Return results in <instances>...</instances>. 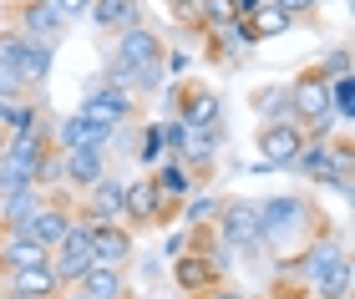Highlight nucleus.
Listing matches in <instances>:
<instances>
[{
    "instance_id": "obj_1",
    "label": "nucleus",
    "mask_w": 355,
    "mask_h": 299,
    "mask_svg": "<svg viewBox=\"0 0 355 299\" xmlns=\"http://www.w3.org/2000/svg\"><path fill=\"white\" fill-rule=\"evenodd\" d=\"M325 224H330V218L320 213V203H315L310 193H274V198H259L264 254H274V259L300 254V248L310 244Z\"/></svg>"
},
{
    "instance_id": "obj_2",
    "label": "nucleus",
    "mask_w": 355,
    "mask_h": 299,
    "mask_svg": "<svg viewBox=\"0 0 355 299\" xmlns=\"http://www.w3.org/2000/svg\"><path fill=\"white\" fill-rule=\"evenodd\" d=\"M214 228L229 239L234 259L244 264H264V233H259V198H218V213H214Z\"/></svg>"
},
{
    "instance_id": "obj_3",
    "label": "nucleus",
    "mask_w": 355,
    "mask_h": 299,
    "mask_svg": "<svg viewBox=\"0 0 355 299\" xmlns=\"http://www.w3.org/2000/svg\"><path fill=\"white\" fill-rule=\"evenodd\" d=\"M178 208H183V198H168L163 188H157L148 172L142 178L127 183V198H122V224L132 233H148V228H168L178 224Z\"/></svg>"
},
{
    "instance_id": "obj_4",
    "label": "nucleus",
    "mask_w": 355,
    "mask_h": 299,
    "mask_svg": "<svg viewBox=\"0 0 355 299\" xmlns=\"http://www.w3.org/2000/svg\"><path fill=\"white\" fill-rule=\"evenodd\" d=\"M289 97H295V122L304 127V137L340 132V122L330 112V82L320 76V66H304L295 82H289Z\"/></svg>"
},
{
    "instance_id": "obj_5",
    "label": "nucleus",
    "mask_w": 355,
    "mask_h": 299,
    "mask_svg": "<svg viewBox=\"0 0 355 299\" xmlns=\"http://www.w3.org/2000/svg\"><path fill=\"white\" fill-rule=\"evenodd\" d=\"M163 91H168V117L188 122V127H223V97L208 82L178 76V82H168Z\"/></svg>"
},
{
    "instance_id": "obj_6",
    "label": "nucleus",
    "mask_w": 355,
    "mask_h": 299,
    "mask_svg": "<svg viewBox=\"0 0 355 299\" xmlns=\"http://www.w3.org/2000/svg\"><path fill=\"white\" fill-rule=\"evenodd\" d=\"M198 46H203V61L208 66H218V71H244L249 66V56H254V30L244 15H234L229 26H214V30H198Z\"/></svg>"
},
{
    "instance_id": "obj_7",
    "label": "nucleus",
    "mask_w": 355,
    "mask_h": 299,
    "mask_svg": "<svg viewBox=\"0 0 355 299\" xmlns=\"http://www.w3.org/2000/svg\"><path fill=\"white\" fill-rule=\"evenodd\" d=\"M76 112L87 122H96V127H127V122H142V97H132V91H122V87H107L102 76H96L87 87V97L76 102Z\"/></svg>"
},
{
    "instance_id": "obj_8",
    "label": "nucleus",
    "mask_w": 355,
    "mask_h": 299,
    "mask_svg": "<svg viewBox=\"0 0 355 299\" xmlns=\"http://www.w3.org/2000/svg\"><path fill=\"white\" fill-rule=\"evenodd\" d=\"M46 264H51V274L61 279V289L76 284V279H82L92 264H96V259H92V218H71V228L51 244Z\"/></svg>"
},
{
    "instance_id": "obj_9",
    "label": "nucleus",
    "mask_w": 355,
    "mask_h": 299,
    "mask_svg": "<svg viewBox=\"0 0 355 299\" xmlns=\"http://www.w3.org/2000/svg\"><path fill=\"white\" fill-rule=\"evenodd\" d=\"M6 21L15 30H26V36H36L46 46H61L67 41V21H61V10H56V0H10V10H6Z\"/></svg>"
},
{
    "instance_id": "obj_10",
    "label": "nucleus",
    "mask_w": 355,
    "mask_h": 299,
    "mask_svg": "<svg viewBox=\"0 0 355 299\" xmlns=\"http://www.w3.org/2000/svg\"><path fill=\"white\" fill-rule=\"evenodd\" d=\"M254 147H259V157L274 172H289L295 157H300V147H304V127H300V122H259Z\"/></svg>"
},
{
    "instance_id": "obj_11",
    "label": "nucleus",
    "mask_w": 355,
    "mask_h": 299,
    "mask_svg": "<svg viewBox=\"0 0 355 299\" xmlns=\"http://www.w3.org/2000/svg\"><path fill=\"white\" fill-rule=\"evenodd\" d=\"M289 172H300L304 183H320V188H330V193H340V198H350V188H355V178H340V172H335V157L325 147V137H304V147H300Z\"/></svg>"
},
{
    "instance_id": "obj_12",
    "label": "nucleus",
    "mask_w": 355,
    "mask_h": 299,
    "mask_svg": "<svg viewBox=\"0 0 355 299\" xmlns=\"http://www.w3.org/2000/svg\"><path fill=\"white\" fill-rule=\"evenodd\" d=\"M122 198H127V178L117 172H102L92 188L76 193V218H92V224H112V218H122Z\"/></svg>"
},
{
    "instance_id": "obj_13",
    "label": "nucleus",
    "mask_w": 355,
    "mask_h": 299,
    "mask_svg": "<svg viewBox=\"0 0 355 299\" xmlns=\"http://www.w3.org/2000/svg\"><path fill=\"white\" fill-rule=\"evenodd\" d=\"M92 259L127 269V264L137 259V233L127 228L122 218H112V224H92Z\"/></svg>"
},
{
    "instance_id": "obj_14",
    "label": "nucleus",
    "mask_w": 355,
    "mask_h": 299,
    "mask_svg": "<svg viewBox=\"0 0 355 299\" xmlns=\"http://www.w3.org/2000/svg\"><path fill=\"white\" fill-rule=\"evenodd\" d=\"M107 167H112L107 147H71V152H61V188L82 193V188H92Z\"/></svg>"
},
{
    "instance_id": "obj_15",
    "label": "nucleus",
    "mask_w": 355,
    "mask_h": 299,
    "mask_svg": "<svg viewBox=\"0 0 355 299\" xmlns=\"http://www.w3.org/2000/svg\"><path fill=\"white\" fill-rule=\"evenodd\" d=\"M87 21L96 36H117V30L127 26H137V21H148V0H92V10H87Z\"/></svg>"
},
{
    "instance_id": "obj_16",
    "label": "nucleus",
    "mask_w": 355,
    "mask_h": 299,
    "mask_svg": "<svg viewBox=\"0 0 355 299\" xmlns=\"http://www.w3.org/2000/svg\"><path fill=\"white\" fill-rule=\"evenodd\" d=\"M107 137H112V127H96V122H87L82 112L56 117V127H51V143L61 152H71V147H107Z\"/></svg>"
},
{
    "instance_id": "obj_17",
    "label": "nucleus",
    "mask_w": 355,
    "mask_h": 299,
    "mask_svg": "<svg viewBox=\"0 0 355 299\" xmlns=\"http://www.w3.org/2000/svg\"><path fill=\"white\" fill-rule=\"evenodd\" d=\"M249 112L259 122H295V97H289V82H269L259 91H249Z\"/></svg>"
},
{
    "instance_id": "obj_18",
    "label": "nucleus",
    "mask_w": 355,
    "mask_h": 299,
    "mask_svg": "<svg viewBox=\"0 0 355 299\" xmlns=\"http://www.w3.org/2000/svg\"><path fill=\"white\" fill-rule=\"evenodd\" d=\"M168 264H173V284L183 289V294H198V289H208V284H218V279H229V274H218L203 254H178V259H168Z\"/></svg>"
},
{
    "instance_id": "obj_19",
    "label": "nucleus",
    "mask_w": 355,
    "mask_h": 299,
    "mask_svg": "<svg viewBox=\"0 0 355 299\" xmlns=\"http://www.w3.org/2000/svg\"><path fill=\"white\" fill-rule=\"evenodd\" d=\"M0 289H15V294H31V299H56L61 279L51 274V264H31V269H15L0 279Z\"/></svg>"
},
{
    "instance_id": "obj_20",
    "label": "nucleus",
    "mask_w": 355,
    "mask_h": 299,
    "mask_svg": "<svg viewBox=\"0 0 355 299\" xmlns=\"http://www.w3.org/2000/svg\"><path fill=\"white\" fill-rule=\"evenodd\" d=\"M76 289H82L87 299H117L132 284H127V269H117V264H92V269L76 279Z\"/></svg>"
},
{
    "instance_id": "obj_21",
    "label": "nucleus",
    "mask_w": 355,
    "mask_h": 299,
    "mask_svg": "<svg viewBox=\"0 0 355 299\" xmlns=\"http://www.w3.org/2000/svg\"><path fill=\"white\" fill-rule=\"evenodd\" d=\"M350 284H355V264H350V254H345V259H335L330 269H320L310 284H304V294H320V299H350Z\"/></svg>"
},
{
    "instance_id": "obj_22",
    "label": "nucleus",
    "mask_w": 355,
    "mask_h": 299,
    "mask_svg": "<svg viewBox=\"0 0 355 299\" xmlns=\"http://www.w3.org/2000/svg\"><path fill=\"white\" fill-rule=\"evenodd\" d=\"M51 66H56V46H46V41H36V36H31V41H26L21 66H15V71L26 76V87H31V91H41L46 82H51Z\"/></svg>"
},
{
    "instance_id": "obj_23",
    "label": "nucleus",
    "mask_w": 355,
    "mask_h": 299,
    "mask_svg": "<svg viewBox=\"0 0 355 299\" xmlns=\"http://www.w3.org/2000/svg\"><path fill=\"white\" fill-rule=\"evenodd\" d=\"M148 178H153L157 188H163V193H168V198H188V193H193V188H198V183H193V172L183 167V157H178V152H168V157H157V163H153V172H148Z\"/></svg>"
},
{
    "instance_id": "obj_24",
    "label": "nucleus",
    "mask_w": 355,
    "mask_h": 299,
    "mask_svg": "<svg viewBox=\"0 0 355 299\" xmlns=\"http://www.w3.org/2000/svg\"><path fill=\"white\" fill-rule=\"evenodd\" d=\"M157 157H168V143H163V122H137L132 163H137V167H153Z\"/></svg>"
},
{
    "instance_id": "obj_25",
    "label": "nucleus",
    "mask_w": 355,
    "mask_h": 299,
    "mask_svg": "<svg viewBox=\"0 0 355 299\" xmlns=\"http://www.w3.org/2000/svg\"><path fill=\"white\" fill-rule=\"evenodd\" d=\"M244 21H249V30H254V41H259V46H264V41H274V36H284V30H289V26H295V15H284V10H274V6H269V0H264V6H259V10H249V15H244Z\"/></svg>"
},
{
    "instance_id": "obj_26",
    "label": "nucleus",
    "mask_w": 355,
    "mask_h": 299,
    "mask_svg": "<svg viewBox=\"0 0 355 299\" xmlns=\"http://www.w3.org/2000/svg\"><path fill=\"white\" fill-rule=\"evenodd\" d=\"M214 213H218V193H208V188H193V193L183 198V208H178L183 228H193V224H214Z\"/></svg>"
},
{
    "instance_id": "obj_27",
    "label": "nucleus",
    "mask_w": 355,
    "mask_h": 299,
    "mask_svg": "<svg viewBox=\"0 0 355 299\" xmlns=\"http://www.w3.org/2000/svg\"><path fill=\"white\" fill-rule=\"evenodd\" d=\"M330 112L340 127L355 122V76H330Z\"/></svg>"
},
{
    "instance_id": "obj_28",
    "label": "nucleus",
    "mask_w": 355,
    "mask_h": 299,
    "mask_svg": "<svg viewBox=\"0 0 355 299\" xmlns=\"http://www.w3.org/2000/svg\"><path fill=\"white\" fill-rule=\"evenodd\" d=\"M198 6H203V0H168V15L178 21L183 41H198Z\"/></svg>"
},
{
    "instance_id": "obj_29",
    "label": "nucleus",
    "mask_w": 355,
    "mask_h": 299,
    "mask_svg": "<svg viewBox=\"0 0 355 299\" xmlns=\"http://www.w3.org/2000/svg\"><path fill=\"white\" fill-rule=\"evenodd\" d=\"M234 15H239V6H234V0H203V6H198V30L229 26Z\"/></svg>"
},
{
    "instance_id": "obj_30",
    "label": "nucleus",
    "mask_w": 355,
    "mask_h": 299,
    "mask_svg": "<svg viewBox=\"0 0 355 299\" xmlns=\"http://www.w3.org/2000/svg\"><path fill=\"white\" fill-rule=\"evenodd\" d=\"M315 66H320V76H325V82H330V76H350V66H355V61H350V46H345V41L330 46V51L320 56Z\"/></svg>"
},
{
    "instance_id": "obj_31",
    "label": "nucleus",
    "mask_w": 355,
    "mask_h": 299,
    "mask_svg": "<svg viewBox=\"0 0 355 299\" xmlns=\"http://www.w3.org/2000/svg\"><path fill=\"white\" fill-rule=\"evenodd\" d=\"M21 97H36V91L26 87V76L10 66V61H0V102H21Z\"/></svg>"
},
{
    "instance_id": "obj_32",
    "label": "nucleus",
    "mask_w": 355,
    "mask_h": 299,
    "mask_svg": "<svg viewBox=\"0 0 355 299\" xmlns=\"http://www.w3.org/2000/svg\"><path fill=\"white\" fill-rule=\"evenodd\" d=\"M188 299H254V289H244V284H234V279H218V284H208V289H198V294H188Z\"/></svg>"
},
{
    "instance_id": "obj_33",
    "label": "nucleus",
    "mask_w": 355,
    "mask_h": 299,
    "mask_svg": "<svg viewBox=\"0 0 355 299\" xmlns=\"http://www.w3.org/2000/svg\"><path fill=\"white\" fill-rule=\"evenodd\" d=\"M56 10H61V21H67V26H76V21H87L92 0H56Z\"/></svg>"
},
{
    "instance_id": "obj_34",
    "label": "nucleus",
    "mask_w": 355,
    "mask_h": 299,
    "mask_svg": "<svg viewBox=\"0 0 355 299\" xmlns=\"http://www.w3.org/2000/svg\"><path fill=\"white\" fill-rule=\"evenodd\" d=\"M183 248H188V228H173L168 239H163V259H178Z\"/></svg>"
},
{
    "instance_id": "obj_35",
    "label": "nucleus",
    "mask_w": 355,
    "mask_h": 299,
    "mask_svg": "<svg viewBox=\"0 0 355 299\" xmlns=\"http://www.w3.org/2000/svg\"><path fill=\"white\" fill-rule=\"evenodd\" d=\"M234 6H239V15H249V10H259L264 0H234Z\"/></svg>"
},
{
    "instance_id": "obj_36",
    "label": "nucleus",
    "mask_w": 355,
    "mask_h": 299,
    "mask_svg": "<svg viewBox=\"0 0 355 299\" xmlns=\"http://www.w3.org/2000/svg\"><path fill=\"white\" fill-rule=\"evenodd\" d=\"M56 299H87V294L76 289V284H67V289H56Z\"/></svg>"
},
{
    "instance_id": "obj_37",
    "label": "nucleus",
    "mask_w": 355,
    "mask_h": 299,
    "mask_svg": "<svg viewBox=\"0 0 355 299\" xmlns=\"http://www.w3.org/2000/svg\"><path fill=\"white\" fill-rule=\"evenodd\" d=\"M0 299H31V294H15V289H0Z\"/></svg>"
},
{
    "instance_id": "obj_38",
    "label": "nucleus",
    "mask_w": 355,
    "mask_h": 299,
    "mask_svg": "<svg viewBox=\"0 0 355 299\" xmlns=\"http://www.w3.org/2000/svg\"><path fill=\"white\" fill-rule=\"evenodd\" d=\"M0 127H6V102H0Z\"/></svg>"
},
{
    "instance_id": "obj_39",
    "label": "nucleus",
    "mask_w": 355,
    "mask_h": 299,
    "mask_svg": "<svg viewBox=\"0 0 355 299\" xmlns=\"http://www.w3.org/2000/svg\"><path fill=\"white\" fill-rule=\"evenodd\" d=\"M0 137H6V127H0Z\"/></svg>"
}]
</instances>
